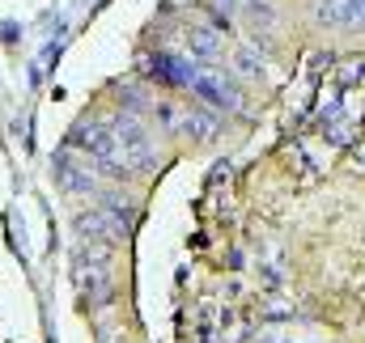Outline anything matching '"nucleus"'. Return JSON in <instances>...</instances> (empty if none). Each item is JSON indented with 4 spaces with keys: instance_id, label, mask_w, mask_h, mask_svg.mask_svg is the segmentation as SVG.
<instances>
[{
    "instance_id": "obj_1",
    "label": "nucleus",
    "mask_w": 365,
    "mask_h": 343,
    "mask_svg": "<svg viewBox=\"0 0 365 343\" xmlns=\"http://www.w3.org/2000/svg\"><path fill=\"white\" fill-rule=\"evenodd\" d=\"M73 144L86 149L93 162H102L110 174H128V166H123V149H119V136L110 132V123H81V127L73 132Z\"/></svg>"
},
{
    "instance_id": "obj_2",
    "label": "nucleus",
    "mask_w": 365,
    "mask_h": 343,
    "mask_svg": "<svg viewBox=\"0 0 365 343\" xmlns=\"http://www.w3.org/2000/svg\"><path fill=\"white\" fill-rule=\"evenodd\" d=\"M110 132L119 136V149H123V166H128V174L149 170V162H153V140H149V132H145L132 115L115 119V123H110Z\"/></svg>"
},
{
    "instance_id": "obj_3",
    "label": "nucleus",
    "mask_w": 365,
    "mask_h": 343,
    "mask_svg": "<svg viewBox=\"0 0 365 343\" xmlns=\"http://www.w3.org/2000/svg\"><path fill=\"white\" fill-rule=\"evenodd\" d=\"M77 233L86 238V242H119L123 238V225L115 221V216H106L102 208H90V212H77Z\"/></svg>"
},
{
    "instance_id": "obj_4",
    "label": "nucleus",
    "mask_w": 365,
    "mask_h": 343,
    "mask_svg": "<svg viewBox=\"0 0 365 343\" xmlns=\"http://www.w3.org/2000/svg\"><path fill=\"white\" fill-rule=\"evenodd\" d=\"M191 89L204 102H212V106H238V93L225 85V77H217V73H191Z\"/></svg>"
},
{
    "instance_id": "obj_5",
    "label": "nucleus",
    "mask_w": 365,
    "mask_h": 343,
    "mask_svg": "<svg viewBox=\"0 0 365 343\" xmlns=\"http://www.w3.org/2000/svg\"><path fill=\"white\" fill-rule=\"evenodd\" d=\"M56 178H60V186L73 191V195H93V191H98V178H93L90 170H81L73 157H56Z\"/></svg>"
},
{
    "instance_id": "obj_6",
    "label": "nucleus",
    "mask_w": 365,
    "mask_h": 343,
    "mask_svg": "<svg viewBox=\"0 0 365 343\" xmlns=\"http://www.w3.org/2000/svg\"><path fill=\"white\" fill-rule=\"evenodd\" d=\"M170 127L182 132V136H195V140H208L212 132H217V119L212 115H204V110H182L170 119Z\"/></svg>"
},
{
    "instance_id": "obj_7",
    "label": "nucleus",
    "mask_w": 365,
    "mask_h": 343,
    "mask_svg": "<svg viewBox=\"0 0 365 343\" xmlns=\"http://www.w3.org/2000/svg\"><path fill=\"white\" fill-rule=\"evenodd\" d=\"M187 51H191V56H200V60H212V56L221 51V38H217V30H208V26H195V30H187Z\"/></svg>"
},
{
    "instance_id": "obj_8",
    "label": "nucleus",
    "mask_w": 365,
    "mask_h": 343,
    "mask_svg": "<svg viewBox=\"0 0 365 343\" xmlns=\"http://www.w3.org/2000/svg\"><path fill=\"white\" fill-rule=\"evenodd\" d=\"M106 258H110V242H81V250H77V271H90V267H106Z\"/></svg>"
},
{
    "instance_id": "obj_9",
    "label": "nucleus",
    "mask_w": 365,
    "mask_h": 343,
    "mask_svg": "<svg viewBox=\"0 0 365 343\" xmlns=\"http://www.w3.org/2000/svg\"><path fill=\"white\" fill-rule=\"evenodd\" d=\"M102 343H123L119 335H102Z\"/></svg>"
}]
</instances>
